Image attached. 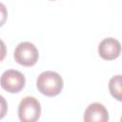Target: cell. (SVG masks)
Listing matches in <instances>:
<instances>
[{
  "label": "cell",
  "mask_w": 122,
  "mask_h": 122,
  "mask_svg": "<svg viewBox=\"0 0 122 122\" xmlns=\"http://www.w3.org/2000/svg\"><path fill=\"white\" fill-rule=\"evenodd\" d=\"M8 112V104L4 96L0 94V119L3 118Z\"/></svg>",
  "instance_id": "cell-8"
},
{
  "label": "cell",
  "mask_w": 122,
  "mask_h": 122,
  "mask_svg": "<svg viewBox=\"0 0 122 122\" xmlns=\"http://www.w3.org/2000/svg\"><path fill=\"white\" fill-rule=\"evenodd\" d=\"M109 90L111 94L118 101L122 100L121 97V75L117 74L111 78L109 82Z\"/></svg>",
  "instance_id": "cell-7"
},
{
  "label": "cell",
  "mask_w": 122,
  "mask_h": 122,
  "mask_svg": "<svg viewBox=\"0 0 122 122\" xmlns=\"http://www.w3.org/2000/svg\"><path fill=\"white\" fill-rule=\"evenodd\" d=\"M25 76L16 70H7L0 77L1 87L9 92H18L25 86Z\"/></svg>",
  "instance_id": "cell-4"
},
{
  "label": "cell",
  "mask_w": 122,
  "mask_h": 122,
  "mask_svg": "<svg viewBox=\"0 0 122 122\" xmlns=\"http://www.w3.org/2000/svg\"><path fill=\"white\" fill-rule=\"evenodd\" d=\"M99 55L105 60H112L119 56L121 52L120 42L112 37L104 38L98 46Z\"/></svg>",
  "instance_id": "cell-5"
},
{
  "label": "cell",
  "mask_w": 122,
  "mask_h": 122,
  "mask_svg": "<svg viewBox=\"0 0 122 122\" xmlns=\"http://www.w3.org/2000/svg\"><path fill=\"white\" fill-rule=\"evenodd\" d=\"M7 16H8V10L6 6L0 2V27L4 25V23L7 20Z\"/></svg>",
  "instance_id": "cell-9"
},
{
  "label": "cell",
  "mask_w": 122,
  "mask_h": 122,
  "mask_svg": "<svg viewBox=\"0 0 122 122\" xmlns=\"http://www.w3.org/2000/svg\"><path fill=\"white\" fill-rule=\"evenodd\" d=\"M6 54H7V48H6V45H5V43L0 39V61H2V60L6 57Z\"/></svg>",
  "instance_id": "cell-10"
},
{
  "label": "cell",
  "mask_w": 122,
  "mask_h": 122,
  "mask_svg": "<svg viewBox=\"0 0 122 122\" xmlns=\"http://www.w3.org/2000/svg\"><path fill=\"white\" fill-rule=\"evenodd\" d=\"M13 56L18 64L25 67H30L37 62L39 53L38 50L32 43L25 41L17 45L14 50Z\"/></svg>",
  "instance_id": "cell-3"
},
{
  "label": "cell",
  "mask_w": 122,
  "mask_h": 122,
  "mask_svg": "<svg viewBox=\"0 0 122 122\" xmlns=\"http://www.w3.org/2000/svg\"><path fill=\"white\" fill-rule=\"evenodd\" d=\"M109 112L101 103L90 104L84 112V122H108Z\"/></svg>",
  "instance_id": "cell-6"
},
{
  "label": "cell",
  "mask_w": 122,
  "mask_h": 122,
  "mask_svg": "<svg viewBox=\"0 0 122 122\" xmlns=\"http://www.w3.org/2000/svg\"><path fill=\"white\" fill-rule=\"evenodd\" d=\"M36 86L41 93L47 96H55L63 89V79L59 73L47 71L39 74L36 80Z\"/></svg>",
  "instance_id": "cell-1"
},
{
  "label": "cell",
  "mask_w": 122,
  "mask_h": 122,
  "mask_svg": "<svg viewBox=\"0 0 122 122\" xmlns=\"http://www.w3.org/2000/svg\"><path fill=\"white\" fill-rule=\"evenodd\" d=\"M41 113L39 101L32 96L24 97L18 106V116L21 122H36Z\"/></svg>",
  "instance_id": "cell-2"
}]
</instances>
